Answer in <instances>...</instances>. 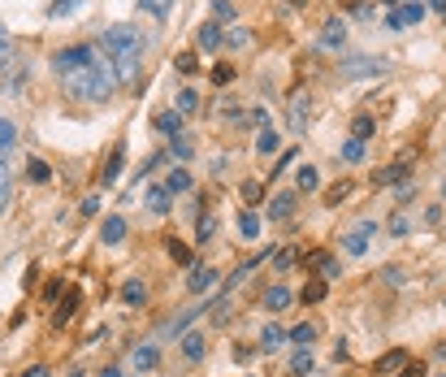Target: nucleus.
Here are the masks:
<instances>
[{
	"instance_id": "4468645a",
	"label": "nucleus",
	"mask_w": 446,
	"mask_h": 377,
	"mask_svg": "<svg viewBox=\"0 0 446 377\" xmlns=\"http://www.w3.org/2000/svg\"><path fill=\"white\" fill-rule=\"evenodd\" d=\"M152 126H156L165 139H178V135H182V113H178V109H160V113L152 118Z\"/></svg>"
},
{
	"instance_id": "7ed1b4c3",
	"label": "nucleus",
	"mask_w": 446,
	"mask_h": 377,
	"mask_svg": "<svg viewBox=\"0 0 446 377\" xmlns=\"http://www.w3.org/2000/svg\"><path fill=\"white\" fill-rule=\"evenodd\" d=\"M385 57H343V66H338V74L343 78H368V74H385Z\"/></svg>"
},
{
	"instance_id": "9d476101",
	"label": "nucleus",
	"mask_w": 446,
	"mask_h": 377,
	"mask_svg": "<svg viewBox=\"0 0 446 377\" xmlns=\"http://www.w3.org/2000/svg\"><path fill=\"white\" fill-rule=\"evenodd\" d=\"M343 43H347V22L343 18H329L321 26V35H316V48H343Z\"/></svg>"
},
{
	"instance_id": "4be33fe9",
	"label": "nucleus",
	"mask_w": 446,
	"mask_h": 377,
	"mask_svg": "<svg viewBox=\"0 0 446 377\" xmlns=\"http://www.w3.org/2000/svg\"><path fill=\"white\" fill-rule=\"evenodd\" d=\"M212 234H217V217H212V212H199V217H195V243L208 247Z\"/></svg>"
},
{
	"instance_id": "423d86ee",
	"label": "nucleus",
	"mask_w": 446,
	"mask_h": 377,
	"mask_svg": "<svg viewBox=\"0 0 446 377\" xmlns=\"http://www.w3.org/2000/svg\"><path fill=\"white\" fill-rule=\"evenodd\" d=\"M212 286H221V278H217V269H212V264H191V278H187V291H191V295H208Z\"/></svg>"
},
{
	"instance_id": "1a4fd4ad",
	"label": "nucleus",
	"mask_w": 446,
	"mask_h": 377,
	"mask_svg": "<svg viewBox=\"0 0 446 377\" xmlns=\"http://www.w3.org/2000/svg\"><path fill=\"white\" fill-rule=\"evenodd\" d=\"M126 217H122V212H108V217L100 222V243H108V247H118L122 239H126Z\"/></svg>"
},
{
	"instance_id": "c9c22d12",
	"label": "nucleus",
	"mask_w": 446,
	"mask_h": 377,
	"mask_svg": "<svg viewBox=\"0 0 446 377\" xmlns=\"http://www.w3.org/2000/svg\"><path fill=\"white\" fill-rule=\"evenodd\" d=\"M325 291H329V282H325V278H312V282L304 286V304H308V308H312V304H321V299H325Z\"/></svg>"
},
{
	"instance_id": "0e129e2a",
	"label": "nucleus",
	"mask_w": 446,
	"mask_h": 377,
	"mask_svg": "<svg viewBox=\"0 0 446 377\" xmlns=\"http://www.w3.org/2000/svg\"><path fill=\"white\" fill-rule=\"evenodd\" d=\"M381 5H390V9H399V0H381Z\"/></svg>"
},
{
	"instance_id": "b1692460",
	"label": "nucleus",
	"mask_w": 446,
	"mask_h": 377,
	"mask_svg": "<svg viewBox=\"0 0 446 377\" xmlns=\"http://www.w3.org/2000/svg\"><path fill=\"white\" fill-rule=\"evenodd\" d=\"M312 368H316V356H312V347H299V351L291 356V373H295V377H308Z\"/></svg>"
},
{
	"instance_id": "58836bf2",
	"label": "nucleus",
	"mask_w": 446,
	"mask_h": 377,
	"mask_svg": "<svg viewBox=\"0 0 446 377\" xmlns=\"http://www.w3.org/2000/svg\"><path fill=\"white\" fill-rule=\"evenodd\" d=\"M321 187V170L316 165H299V191H316Z\"/></svg>"
},
{
	"instance_id": "473e14b6",
	"label": "nucleus",
	"mask_w": 446,
	"mask_h": 377,
	"mask_svg": "<svg viewBox=\"0 0 446 377\" xmlns=\"http://www.w3.org/2000/svg\"><path fill=\"white\" fill-rule=\"evenodd\" d=\"M395 14H399V22H403V26H420V18H425V5H416V0H412V5H399Z\"/></svg>"
},
{
	"instance_id": "c756f323",
	"label": "nucleus",
	"mask_w": 446,
	"mask_h": 377,
	"mask_svg": "<svg viewBox=\"0 0 446 377\" xmlns=\"http://www.w3.org/2000/svg\"><path fill=\"white\" fill-rule=\"evenodd\" d=\"M373 135H377V122H373L368 113H360V118L351 122V139H360V143H368Z\"/></svg>"
},
{
	"instance_id": "f8f14e48",
	"label": "nucleus",
	"mask_w": 446,
	"mask_h": 377,
	"mask_svg": "<svg viewBox=\"0 0 446 377\" xmlns=\"http://www.w3.org/2000/svg\"><path fill=\"white\" fill-rule=\"evenodd\" d=\"M408 364H412V360H408V351H403V347H395V351H385V356L373 364V373H377V377H390V373H403Z\"/></svg>"
},
{
	"instance_id": "bb28decb",
	"label": "nucleus",
	"mask_w": 446,
	"mask_h": 377,
	"mask_svg": "<svg viewBox=\"0 0 446 377\" xmlns=\"http://www.w3.org/2000/svg\"><path fill=\"white\" fill-rule=\"evenodd\" d=\"M165 191L170 195H182V191H191V174L178 165V170H170V178H165Z\"/></svg>"
},
{
	"instance_id": "e2e57ef3",
	"label": "nucleus",
	"mask_w": 446,
	"mask_h": 377,
	"mask_svg": "<svg viewBox=\"0 0 446 377\" xmlns=\"http://www.w3.org/2000/svg\"><path fill=\"white\" fill-rule=\"evenodd\" d=\"M100 377H122V368H104V373H100Z\"/></svg>"
},
{
	"instance_id": "ea45409f",
	"label": "nucleus",
	"mask_w": 446,
	"mask_h": 377,
	"mask_svg": "<svg viewBox=\"0 0 446 377\" xmlns=\"http://www.w3.org/2000/svg\"><path fill=\"white\" fill-rule=\"evenodd\" d=\"M251 43V31L247 26H230L226 31V48H247Z\"/></svg>"
},
{
	"instance_id": "8fccbe9b",
	"label": "nucleus",
	"mask_w": 446,
	"mask_h": 377,
	"mask_svg": "<svg viewBox=\"0 0 446 377\" xmlns=\"http://www.w3.org/2000/svg\"><path fill=\"white\" fill-rule=\"evenodd\" d=\"M212 18L217 22H234V5L230 0H212Z\"/></svg>"
},
{
	"instance_id": "c03bdc74",
	"label": "nucleus",
	"mask_w": 446,
	"mask_h": 377,
	"mask_svg": "<svg viewBox=\"0 0 446 377\" xmlns=\"http://www.w3.org/2000/svg\"><path fill=\"white\" fill-rule=\"evenodd\" d=\"M174 70H178V74H195V70H199L195 52H178V57H174Z\"/></svg>"
},
{
	"instance_id": "f704fd0d",
	"label": "nucleus",
	"mask_w": 446,
	"mask_h": 377,
	"mask_svg": "<svg viewBox=\"0 0 446 377\" xmlns=\"http://www.w3.org/2000/svg\"><path fill=\"white\" fill-rule=\"evenodd\" d=\"M347 195H351V178H343V182H333V187L325 191V204H329V208H338V204H343Z\"/></svg>"
},
{
	"instance_id": "0eeeda50",
	"label": "nucleus",
	"mask_w": 446,
	"mask_h": 377,
	"mask_svg": "<svg viewBox=\"0 0 446 377\" xmlns=\"http://www.w3.org/2000/svg\"><path fill=\"white\" fill-rule=\"evenodd\" d=\"M308 109H312V100H308L304 91H295V95H291V109H286L291 135H304V130H308Z\"/></svg>"
},
{
	"instance_id": "3c124183",
	"label": "nucleus",
	"mask_w": 446,
	"mask_h": 377,
	"mask_svg": "<svg viewBox=\"0 0 446 377\" xmlns=\"http://www.w3.org/2000/svg\"><path fill=\"white\" fill-rule=\"evenodd\" d=\"M61 295H66V282H61V278H52V282L43 286V304H57Z\"/></svg>"
},
{
	"instance_id": "c85d7f7f",
	"label": "nucleus",
	"mask_w": 446,
	"mask_h": 377,
	"mask_svg": "<svg viewBox=\"0 0 446 377\" xmlns=\"http://www.w3.org/2000/svg\"><path fill=\"white\" fill-rule=\"evenodd\" d=\"M139 9H143V14H152L156 22H165V18L174 14V0H139Z\"/></svg>"
},
{
	"instance_id": "a19ab883",
	"label": "nucleus",
	"mask_w": 446,
	"mask_h": 377,
	"mask_svg": "<svg viewBox=\"0 0 446 377\" xmlns=\"http://www.w3.org/2000/svg\"><path fill=\"white\" fill-rule=\"evenodd\" d=\"M343 160H347V165H360V160H364V143L360 139H347L343 143Z\"/></svg>"
},
{
	"instance_id": "13d9d810",
	"label": "nucleus",
	"mask_w": 446,
	"mask_h": 377,
	"mask_svg": "<svg viewBox=\"0 0 446 377\" xmlns=\"http://www.w3.org/2000/svg\"><path fill=\"white\" fill-rule=\"evenodd\" d=\"M412 191H416V187H412V178H408V182H399V204H408V200H412Z\"/></svg>"
},
{
	"instance_id": "a211bd4d",
	"label": "nucleus",
	"mask_w": 446,
	"mask_h": 377,
	"mask_svg": "<svg viewBox=\"0 0 446 377\" xmlns=\"http://www.w3.org/2000/svg\"><path fill=\"white\" fill-rule=\"evenodd\" d=\"M22 174H26V182H35V187H43V182H52V165H48V160H43V156H31Z\"/></svg>"
},
{
	"instance_id": "864d4df0",
	"label": "nucleus",
	"mask_w": 446,
	"mask_h": 377,
	"mask_svg": "<svg viewBox=\"0 0 446 377\" xmlns=\"http://www.w3.org/2000/svg\"><path fill=\"white\" fill-rule=\"evenodd\" d=\"M295 264V247H282V252H273V269H291Z\"/></svg>"
},
{
	"instance_id": "a878e982",
	"label": "nucleus",
	"mask_w": 446,
	"mask_h": 377,
	"mask_svg": "<svg viewBox=\"0 0 446 377\" xmlns=\"http://www.w3.org/2000/svg\"><path fill=\"white\" fill-rule=\"evenodd\" d=\"M291 299H295V295H291L286 286H269V291H264V308H269V312H282Z\"/></svg>"
},
{
	"instance_id": "6ab92c4d",
	"label": "nucleus",
	"mask_w": 446,
	"mask_h": 377,
	"mask_svg": "<svg viewBox=\"0 0 446 377\" xmlns=\"http://www.w3.org/2000/svg\"><path fill=\"white\" fill-rule=\"evenodd\" d=\"M170 208H174V195L165 191V182L147 191V212H156V217H165V212H170Z\"/></svg>"
},
{
	"instance_id": "de8ad7c7",
	"label": "nucleus",
	"mask_w": 446,
	"mask_h": 377,
	"mask_svg": "<svg viewBox=\"0 0 446 377\" xmlns=\"http://www.w3.org/2000/svg\"><path fill=\"white\" fill-rule=\"evenodd\" d=\"M170 152H174V156H178V160H191V152H195V143H191V139H182V135H178V139H170Z\"/></svg>"
},
{
	"instance_id": "4c0bfd02",
	"label": "nucleus",
	"mask_w": 446,
	"mask_h": 377,
	"mask_svg": "<svg viewBox=\"0 0 446 377\" xmlns=\"http://www.w3.org/2000/svg\"><path fill=\"white\" fill-rule=\"evenodd\" d=\"M199 312H204V308H187V312H182V316H174V321H170V326H165V334H182V330H187V326H191V321H195V316H199Z\"/></svg>"
},
{
	"instance_id": "f257e3e1",
	"label": "nucleus",
	"mask_w": 446,
	"mask_h": 377,
	"mask_svg": "<svg viewBox=\"0 0 446 377\" xmlns=\"http://www.w3.org/2000/svg\"><path fill=\"white\" fill-rule=\"evenodd\" d=\"M52 74L61 78V91L70 100H87V104H104L122 91V78H118V66L113 57L104 52V43H74V48H61L52 52Z\"/></svg>"
},
{
	"instance_id": "393cba45",
	"label": "nucleus",
	"mask_w": 446,
	"mask_h": 377,
	"mask_svg": "<svg viewBox=\"0 0 446 377\" xmlns=\"http://www.w3.org/2000/svg\"><path fill=\"white\" fill-rule=\"evenodd\" d=\"M9 200H14V170L5 165V156H0V212L9 208Z\"/></svg>"
},
{
	"instance_id": "79ce46f5",
	"label": "nucleus",
	"mask_w": 446,
	"mask_h": 377,
	"mask_svg": "<svg viewBox=\"0 0 446 377\" xmlns=\"http://www.w3.org/2000/svg\"><path fill=\"white\" fill-rule=\"evenodd\" d=\"M165 252H170L178 264H191V247H187V243H178V239H165Z\"/></svg>"
},
{
	"instance_id": "9b49d317",
	"label": "nucleus",
	"mask_w": 446,
	"mask_h": 377,
	"mask_svg": "<svg viewBox=\"0 0 446 377\" xmlns=\"http://www.w3.org/2000/svg\"><path fill=\"white\" fill-rule=\"evenodd\" d=\"M412 170H408V160H395V165H385V170H373V187H395V182H408Z\"/></svg>"
},
{
	"instance_id": "37998d69",
	"label": "nucleus",
	"mask_w": 446,
	"mask_h": 377,
	"mask_svg": "<svg viewBox=\"0 0 446 377\" xmlns=\"http://www.w3.org/2000/svg\"><path fill=\"white\" fill-rule=\"evenodd\" d=\"M312 339H316V326H312V321H304V326L291 330V343H299V347H308Z\"/></svg>"
},
{
	"instance_id": "6e6552de",
	"label": "nucleus",
	"mask_w": 446,
	"mask_h": 377,
	"mask_svg": "<svg viewBox=\"0 0 446 377\" xmlns=\"http://www.w3.org/2000/svg\"><path fill=\"white\" fill-rule=\"evenodd\" d=\"M122 165H126V143H113V152H108L104 170H100V187H113L122 178Z\"/></svg>"
},
{
	"instance_id": "49530a36",
	"label": "nucleus",
	"mask_w": 446,
	"mask_h": 377,
	"mask_svg": "<svg viewBox=\"0 0 446 377\" xmlns=\"http://www.w3.org/2000/svg\"><path fill=\"white\" fill-rule=\"evenodd\" d=\"M390 234H395V239H408V234H412V222L403 217V212H395V217H390Z\"/></svg>"
},
{
	"instance_id": "603ef678",
	"label": "nucleus",
	"mask_w": 446,
	"mask_h": 377,
	"mask_svg": "<svg viewBox=\"0 0 446 377\" xmlns=\"http://www.w3.org/2000/svg\"><path fill=\"white\" fill-rule=\"evenodd\" d=\"M234 74H239L234 66H217V70H212V83H217V87H230V83H234Z\"/></svg>"
},
{
	"instance_id": "39448f33",
	"label": "nucleus",
	"mask_w": 446,
	"mask_h": 377,
	"mask_svg": "<svg viewBox=\"0 0 446 377\" xmlns=\"http://www.w3.org/2000/svg\"><path fill=\"white\" fill-rule=\"evenodd\" d=\"M78 308H83V291H78V286H70V291L61 295V304H57V312H52V326H57V330H66V326H70V321L78 316Z\"/></svg>"
},
{
	"instance_id": "bf43d9fd",
	"label": "nucleus",
	"mask_w": 446,
	"mask_h": 377,
	"mask_svg": "<svg viewBox=\"0 0 446 377\" xmlns=\"http://www.w3.org/2000/svg\"><path fill=\"white\" fill-rule=\"evenodd\" d=\"M251 356H256V351H251V347H243V343H239V347H234V360H239V364H247V360H251Z\"/></svg>"
},
{
	"instance_id": "4d7b16f0",
	"label": "nucleus",
	"mask_w": 446,
	"mask_h": 377,
	"mask_svg": "<svg viewBox=\"0 0 446 377\" xmlns=\"http://www.w3.org/2000/svg\"><path fill=\"white\" fill-rule=\"evenodd\" d=\"M385 282H390V286H403V269L390 264V269H385Z\"/></svg>"
},
{
	"instance_id": "ddd939ff",
	"label": "nucleus",
	"mask_w": 446,
	"mask_h": 377,
	"mask_svg": "<svg viewBox=\"0 0 446 377\" xmlns=\"http://www.w3.org/2000/svg\"><path fill=\"white\" fill-rule=\"evenodd\" d=\"M221 43H226V35H221V26H217V22H199V26H195V48L217 52Z\"/></svg>"
},
{
	"instance_id": "e433bc0d",
	"label": "nucleus",
	"mask_w": 446,
	"mask_h": 377,
	"mask_svg": "<svg viewBox=\"0 0 446 377\" xmlns=\"http://www.w3.org/2000/svg\"><path fill=\"white\" fill-rule=\"evenodd\" d=\"M14 143H18V126H14L9 118H0V156H5Z\"/></svg>"
},
{
	"instance_id": "052dcab7",
	"label": "nucleus",
	"mask_w": 446,
	"mask_h": 377,
	"mask_svg": "<svg viewBox=\"0 0 446 377\" xmlns=\"http://www.w3.org/2000/svg\"><path fill=\"white\" fill-rule=\"evenodd\" d=\"M22 377H48V368H43V364H31V368H26Z\"/></svg>"
},
{
	"instance_id": "69168bd1",
	"label": "nucleus",
	"mask_w": 446,
	"mask_h": 377,
	"mask_svg": "<svg viewBox=\"0 0 446 377\" xmlns=\"http://www.w3.org/2000/svg\"><path fill=\"white\" fill-rule=\"evenodd\" d=\"M286 5H295V9H299V5H308V0H286Z\"/></svg>"
},
{
	"instance_id": "6e6d98bb",
	"label": "nucleus",
	"mask_w": 446,
	"mask_h": 377,
	"mask_svg": "<svg viewBox=\"0 0 446 377\" xmlns=\"http://www.w3.org/2000/svg\"><path fill=\"white\" fill-rule=\"evenodd\" d=\"M78 212H83V217H95V212H100V195H87V200L78 204Z\"/></svg>"
},
{
	"instance_id": "774afa93",
	"label": "nucleus",
	"mask_w": 446,
	"mask_h": 377,
	"mask_svg": "<svg viewBox=\"0 0 446 377\" xmlns=\"http://www.w3.org/2000/svg\"><path fill=\"white\" fill-rule=\"evenodd\" d=\"M0 35H5V26H0Z\"/></svg>"
},
{
	"instance_id": "2eb2a0df",
	"label": "nucleus",
	"mask_w": 446,
	"mask_h": 377,
	"mask_svg": "<svg viewBox=\"0 0 446 377\" xmlns=\"http://www.w3.org/2000/svg\"><path fill=\"white\" fill-rule=\"evenodd\" d=\"M373 234H377V226H373V222H364L360 230H351V234H347V243H343V247H347V256H364Z\"/></svg>"
},
{
	"instance_id": "5fc2aeb1",
	"label": "nucleus",
	"mask_w": 446,
	"mask_h": 377,
	"mask_svg": "<svg viewBox=\"0 0 446 377\" xmlns=\"http://www.w3.org/2000/svg\"><path fill=\"white\" fill-rule=\"evenodd\" d=\"M9 57H14V43H9V35H0V74H5Z\"/></svg>"
},
{
	"instance_id": "2f4dec72",
	"label": "nucleus",
	"mask_w": 446,
	"mask_h": 377,
	"mask_svg": "<svg viewBox=\"0 0 446 377\" xmlns=\"http://www.w3.org/2000/svg\"><path fill=\"white\" fill-rule=\"evenodd\" d=\"M239 234H243V239H256V234H260V217H256L251 208L239 212Z\"/></svg>"
},
{
	"instance_id": "a18cd8bd",
	"label": "nucleus",
	"mask_w": 446,
	"mask_h": 377,
	"mask_svg": "<svg viewBox=\"0 0 446 377\" xmlns=\"http://www.w3.org/2000/svg\"><path fill=\"white\" fill-rule=\"evenodd\" d=\"M295 156H299V152H295V148H286V152H282V156H277V165H273V170H269V178H273V182H277V174H286V165H295Z\"/></svg>"
},
{
	"instance_id": "72a5a7b5",
	"label": "nucleus",
	"mask_w": 446,
	"mask_h": 377,
	"mask_svg": "<svg viewBox=\"0 0 446 377\" xmlns=\"http://www.w3.org/2000/svg\"><path fill=\"white\" fill-rule=\"evenodd\" d=\"M174 100H178V104H174V109H178V113H182V118H187V113H195V109H199V95H195V91H191V87H182V91H178V95H174Z\"/></svg>"
},
{
	"instance_id": "412c9836",
	"label": "nucleus",
	"mask_w": 446,
	"mask_h": 377,
	"mask_svg": "<svg viewBox=\"0 0 446 377\" xmlns=\"http://www.w3.org/2000/svg\"><path fill=\"white\" fill-rule=\"evenodd\" d=\"M122 304H126V308H143V304H147V286H143L139 278H130V282L122 286Z\"/></svg>"
},
{
	"instance_id": "f3484780",
	"label": "nucleus",
	"mask_w": 446,
	"mask_h": 377,
	"mask_svg": "<svg viewBox=\"0 0 446 377\" xmlns=\"http://www.w3.org/2000/svg\"><path fill=\"white\" fill-rule=\"evenodd\" d=\"M130 364H135L139 373H152V368L160 364V351H156L152 343H143V347H135V351H130Z\"/></svg>"
},
{
	"instance_id": "aec40b11",
	"label": "nucleus",
	"mask_w": 446,
	"mask_h": 377,
	"mask_svg": "<svg viewBox=\"0 0 446 377\" xmlns=\"http://www.w3.org/2000/svg\"><path fill=\"white\" fill-rule=\"evenodd\" d=\"M282 343H291V330H282V326H264L260 330V351H277Z\"/></svg>"
},
{
	"instance_id": "f03ea898",
	"label": "nucleus",
	"mask_w": 446,
	"mask_h": 377,
	"mask_svg": "<svg viewBox=\"0 0 446 377\" xmlns=\"http://www.w3.org/2000/svg\"><path fill=\"white\" fill-rule=\"evenodd\" d=\"M104 52L113 57L122 87H130V83L139 78V61H143V35H139L135 26L118 22V26H108V31H104Z\"/></svg>"
},
{
	"instance_id": "680f3d73",
	"label": "nucleus",
	"mask_w": 446,
	"mask_h": 377,
	"mask_svg": "<svg viewBox=\"0 0 446 377\" xmlns=\"http://www.w3.org/2000/svg\"><path fill=\"white\" fill-rule=\"evenodd\" d=\"M420 373H425V368H420V364H408V368H403V373H399V377H420Z\"/></svg>"
},
{
	"instance_id": "5701e85b",
	"label": "nucleus",
	"mask_w": 446,
	"mask_h": 377,
	"mask_svg": "<svg viewBox=\"0 0 446 377\" xmlns=\"http://www.w3.org/2000/svg\"><path fill=\"white\" fill-rule=\"evenodd\" d=\"M204 351H208V339L204 334H182V356L195 364V360H204Z\"/></svg>"
},
{
	"instance_id": "20e7f679",
	"label": "nucleus",
	"mask_w": 446,
	"mask_h": 377,
	"mask_svg": "<svg viewBox=\"0 0 446 377\" xmlns=\"http://www.w3.org/2000/svg\"><path fill=\"white\" fill-rule=\"evenodd\" d=\"M304 264L312 269V274H316V278H325V282H333V278H338V274H343V264H338V256H333V252H325V247H316V252H308V256H304Z\"/></svg>"
},
{
	"instance_id": "7c9ffc66",
	"label": "nucleus",
	"mask_w": 446,
	"mask_h": 377,
	"mask_svg": "<svg viewBox=\"0 0 446 377\" xmlns=\"http://www.w3.org/2000/svg\"><path fill=\"white\" fill-rule=\"evenodd\" d=\"M239 195H243V208H251V204H260V200H264V182L247 178V182L239 187Z\"/></svg>"
},
{
	"instance_id": "dca6fc26",
	"label": "nucleus",
	"mask_w": 446,
	"mask_h": 377,
	"mask_svg": "<svg viewBox=\"0 0 446 377\" xmlns=\"http://www.w3.org/2000/svg\"><path fill=\"white\" fill-rule=\"evenodd\" d=\"M264 212H269V222H286L291 212H295V191H282V195H273Z\"/></svg>"
},
{
	"instance_id": "cd10ccee",
	"label": "nucleus",
	"mask_w": 446,
	"mask_h": 377,
	"mask_svg": "<svg viewBox=\"0 0 446 377\" xmlns=\"http://www.w3.org/2000/svg\"><path fill=\"white\" fill-rule=\"evenodd\" d=\"M277 143H282V139H277V130H273V126H260V135H256V152H260V156H273Z\"/></svg>"
},
{
	"instance_id": "338daca9",
	"label": "nucleus",
	"mask_w": 446,
	"mask_h": 377,
	"mask_svg": "<svg viewBox=\"0 0 446 377\" xmlns=\"http://www.w3.org/2000/svg\"><path fill=\"white\" fill-rule=\"evenodd\" d=\"M442 195H446V178H442Z\"/></svg>"
},
{
	"instance_id": "09e8293b",
	"label": "nucleus",
	"mask_w": 446,
	"mask_h": 377,
	"mask_svg": "<svg viewBox=\"0 0 446 377\" xmlns=\"http://www.w3.org/2000/svg\"><path fill=\"white\" fill-rule=\"evenodd\" d=\"M74 9H83V0H52V18H66V14H74Z\"/></svg>"
}]
</instances>
